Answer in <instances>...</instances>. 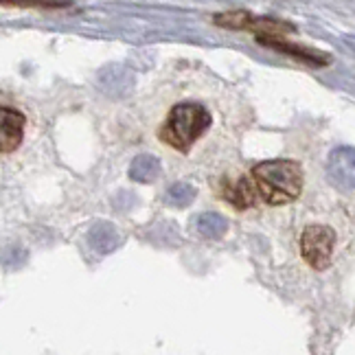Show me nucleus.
<instances>
[{
	"label": "nucleus",
	"instance_id": "1",
	"mask_svg": "<svg viewBox=\"0 0 355 355\" xmlns=\"http://www.w3.org/2000/svg\"><path fill=\"white\" fill-rule=\"evenodd\" d=\"M305 184L303 167L294 160L257 162L248 169H230L217 180V196L233 209L283 207L294 202Z\"/></svg>",
	"mask_w": 355,
	"mask_h": 355
},
{
	"label": "nucleus",
	"instance_id": "2",
	"mask_svg": "<svg viewBox=\"0 0 355 355\" xmlns=\"http://www.w3.org/2000/svg\"><path fill=\"white\" fill-rule=\"evenodd\" d=\"M213 112L200 101L175 103L158 130L160 143L175 149L178 154H191L193 147L213 130Z\"/></svg>",
	"mask_w": 355,
	"mask_h": 355
},
{
	"label": "nucleus",
	"instance_id": "3",
	"mask_svg": "<svg viewBox=\"0 0 355 355\" xmlns=\"http://www.w3.org/2000/svg\"><path fill=\"white\" fill-rule=\"evenodd\" d=\"M336 230L327 224H307L298 239L303 261L313 270H327L334 261L336 252Z\"/></svg>",
	"mask_w": 355,
	"mask_h": 355
},
{
	"label": "nucleus",
	"instance_id": "4",
	"mask_svg": "<svg viewBox=\"0 0 355 355\" xmlns=\"http://www.w3.org/2000/svg\"><path fill=\"white\" fill-rule=\"evenodd\" d=\"M257 42L272 49V51H279V53H283V55H290L298 62L311 64V66H327L331 62V55H327V53L309 49L305 44H298V42H290L288 37H257Z\"/></svg>",
	"mask_w": 355,
	"mask_h": 355
},
{
	"label": "nucleus",
	"instance_id": "5",
	"mask_svg": "<svg viewBox=\"0 0 355 355\" xmlns=\"http://www.w3.org/2000/svg\"><path fill=\"white\" fill-rule=\"evenodd\" d=\"M24 114L16 107H0V152H13L24 139Z\"/></svg>",
	"mask_w": 355,
	"mask_h": 355
},
{
	"label": "nucleus",
	"instance_id": "6",
	"mask_svg": "<svg viewBox=\"0 0 355 355\" xmlns=\"http://www.w3.org/2000/svg\"><path fill=\"white\" fill-rule=\"evenodd\" d=\"M119 243V237L114 233L112 226L107 224H97L90 230V245L99 254H107L110 250H114V245Z\"/></svg>",
	"mask_w": 355,
	"mask_h": 355
},
{
	"label": "nucleus",
	"instance_id": "7",
	"mask_svg": "<svg viewBox=\"0 0 355 355\" xmlns=\"http://www.w3.org/2000/svg\"><path fill=\"white\" fill-rule=\"evenodd\" d=\"M250 20H252V13L243 11V9L224 11V13H217V16L213 18V22L217 26H224V29H233V31H245Z\"/></svg>",
	"mask_w": 355,
	"mask_h": 355
},
{
	"label": "nucleus",
	"instance_id": "8",
	"mask_svg": "<svg viewBox=\"0 0 355 355\" xmlns=\"http://www.w3.org/2000/svg\"><path fill=\"white\" fill-rule=\"evenodd\" d=\"M132 180L136 182H152L158 175V160L154 156H141L134 160V165L130 169Z\"/></svg>",
	"mask_w": 355,
	"mask_h": 355
},
{
	"label": "nucleus",
	"instance_id": "9",
	"mask_svg": "<svg viewBox=\"0 0 355 355\" xmlns=\"http://www.w3.org/2000/svg\"><path fill=\"white\" fill-rule=\"evenodd\" d=\"M3 7H24V9H64L71 7V0H0Z\"/></svg>",
	"mask_w": 355,
	"mask_h": 355
},
{
	"label": "nucleus",
	"instance_id": "10",
	"mask_svg": "<svg viewBox=\"0 0 355 355\" xmlns=\"http://www.w3.org/2000/svg\"><path fill=\"white\" fill-rule=\"evenodd\" d=\"M169 198H171V202H180V204H184V202L191 198V189L184 187V184H178V187H173V189L169 191Z\"/></svg>",
	"mask_w": 355,
	"mask_h": 355
}]
</instances>
